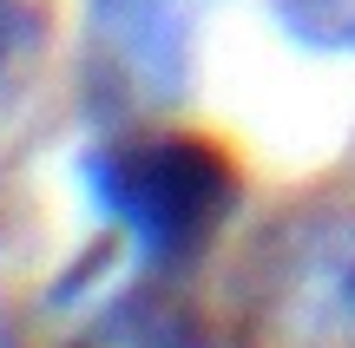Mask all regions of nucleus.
Returning a JSON list of instances; mask_svg holds the SVG:
<instances>
[{"label":"nucleus","instance_id":"obj_1","mask_svg":"<svg viewBox=\"0 0 355 348\" xmlns=\"http://www.w3.org/2000/svg\"><path fill=\"white\" fill-rule=\"evenodd\" d=\"M79 171L99 217H112L152 270H184L191 257H204L243 204L237 158L204 131L145 125L86 152Z\"/></svg>","mask_w":355,"mask_h":348},{"label":"nucleus","instance_id":"obj_2","mask_svg":"<svg viewBox=\"0 0 355 348\" xmlns=\"http://www.w3.org/2000/svg\"><path fill=\"white\" fill-rule=\"evenodd\" d=\"M243 348H355V204L303 197L243 263Z\"/></svg>","mask_w":355,"mask_h":348},{"label":"nucleus","instance_id":"obj_3","mask_svg":"<svg viewBox=\"0 0 355 348\" xmlns=\"http://www.w3.org/2000/svg\"><path fill=\"white\" fill-rule=\"evenodd\" d=\"M204 0H92V33L112 46L145 99H178L191 73V33Z\"/></svg>","mask_w":355,"mask_h":348},{"label":"nucleus","instance_id":"obj_4","mask_svg":"<svg viewBox=\"0 0 355 348\" xmlns=\"http://www.w3.org/2000/svg\"><path fill=\"white\" fill-rule=\"evenodd\" d=\"M277 20L296 46H316V53L355 46V0H277Z\"/></svg>","mask_w":355,"mask_h":348},{"label":"nucleus","instance_id":"obj_5","mask_svg":"<svg viewBox=\"0 0 355 348\" xmlns=\"http://www.w3.org/2000/svg\"><path fill=\"white\" fill-rule=\"evenodd\" d=\"M33 46V7L26 0H0V73Z\"/></svg>","mask_w":355,"mask_h":348}]
</instances>
